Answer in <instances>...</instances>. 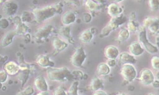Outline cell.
<instances>
[{"instance_id": "1", "label": "cell", "mask_w": 159, "mask_h": 95, "mask_svg": "<svg viewBox=\"0 0 159 95\" xmlns=\"http://www.w3.org/2000/svg\"><path fill=\"white\" fill-rule=\"evenodd\" d=\"M62 6L60 4L50 5L33 9V13L35 21L38 23H42L44 21L54 17L57 14L62 13Z\"/></svg>"}, {"instance_id": "2", "label": "cell", "mask_w": 159, "mask_h": 95, "mask_svg": "<svg viewBox=\"0 0 159 95\" xmlns=\"http://www.w3.org/2000/svg\"><path fill=\"white\" fill-rule=\"evenodd\" d=\"M47 74L49 80L58 83L68 82L74 78L73 73L66 67L48 68Z\"/></svg>"}, {"instance_id": "3", "label": "cell", "mask_w": 159, "mask_h": 95, "mask_svg": "<svg viewBox=\"0 0 159 95\" xmlns=\"http://www.w3.org/2000/svg\"><path fill=\"white\" fill-rule=\"evenodd\" d=\"M137 32L139 42L141 44L145 50H147L150 54H155L158 53V47L152 44L148 38L147 31L145 27L143 25L139 26Z\"/></svg>"}, {"instance_id": "4", "label": "cell", "mask_w": 159, "mask_h": 95, "mask_svg": "<svg viewBox=\"0 0 159 95\" xmlns=\"http://www.w3.org/2000/svg\"><path fill=\"white\" fill-rule=\"evenodd\" d=\"M126 20L127 19L124 15H122L118 17L111 18V19L107 24V25L104 28H102L101 32V35L102 37L108 36L113 31H115L120 28L122 24H124L126 22Z\"/></svg>"}, {"instance_id": "5", "label": "cell", "mask_w": 159, "mask_h": 95, "mask_svg": "<svg viewBox=\"0 0 159 95\" xmlns=\"http://www.w3.org/2000/svg\"><path fill=\"white\" fill-rule=\"evenodd\" d=\"M120 74L125 81L128 83H132L136 79L138 72L134 65L125 64L121 67Z\"/></svg>"}, {"instance_id": "6", "label": "cell", "mask_w": 159, "mask_h": 95, "mask_svg": "<svg viewBox=\"0 0 159 95\" xmlns=\"http://www.w3.org/2000/svg\"><path fill=\"white\" fill-rule=\"evenodd\" d=\"M87 58V55L83 46L76 48L71 57V64L76 67H82Z\"/></svg>"}, {"instance_id": "7", "label": "cell", "mask_w": 159, "mask_h": 95, "mask_svg": "<svg viewBox=\"0 0 159 95\" xmlns=\"http://www.w3.org/2000/svg\"><path fill=\"white\" fill-rule=\"evenodd\" d=\"M55 31L54 26L48 24L39 28L34 33V37L38 41H43L48 38L50 35Z\"/></svg>"}, {"instance_id": "8", "label": "cell", "mask_w": 159, "mask_h": 95, "mask_svg": "<svg viewBox=\"0 0 159 95\" xmlns=\"http://www.w3.org/2000/svg\"><path fill=\"white\" fill-rule=\"evenodd\" d=\"M139 80L140 83L144 86L152 85L155 80V76L153 72L150 69L145 68L141 71L139 73Z\"/></svg>"}, {"instance_id": "9", "label": "cell", "mask_w": 159, "mask_h": 95, "mask_svg": "<svg viewBox=\"0 0 159 95\" xmlns=\"http://www.w3.org/2000/svg\"><path fill=\"white\" fill-rule=\"evenodd\" d=\"M19 8L17 3L14 1H7L3 5L2 11L4 14L8 17L14 16Z\"/></svg>"}, {"instance_id": "10", "label": "cell", "mask_w": 159, "mask_h": 95, "mask_svg": "<svg viewBox=\"0 0 159 95\" xmlns=\"http://www.w3.org/2000/svg\"><path fill=\"white\" fill-rule=\"evenodd\" d=\"M124 9L118 3L115 2L110 3L107 8L108 14L111 18H116L123 15Z\"/></svg>"}, {"instance_id": "11", "label": "cell", "mask_w": 159, "mask_h": 95, "mask_svg": "<svg viewBox=\"0 0 159 95\" xmlns=\"http://www.w3.org/2000/svg\"><path fill=\"white\" fill-rule=\"evenodd\" d=\"M34 86L39 92L48 91V84L46 78L44 76H38L35 77L34 80Z\"/></svg>"}, {"instance_id": "12", "label": "cell", "mask_w": 159, "mask_h": 95, "mask_svg": "<svg viewBox=\"0 0 159 95\" xmlns=\"http://www.w3.org/2000/svg\"><path fill=\"white\" fill-rule=\"evenodd\" d=\"M3 69L7 72L8 76H14L17 75L20 71V65L15 62L10 61L7 62L3 67Z\"/></svg>"}, {"instance_id": "13", "label": "cell", "mask_w": 159, "mask_h": 95, "mask_svg": "<svg viewBox=\"0 0 159 95\" xmlns=\"http://www.w3.org/2000/svg\"><path fill=\"white\" fill-rule=\"evenodd\" d=\"M104 54L108 60H116L120 55V51L116 46L109 45L105 48Z\"/></svg>"}, {"instance_id": "14", "label": "cell", "mask_w": 159, "mask_h": 95, "mask_svg": "<svg viewBox=\"0 0 159 95\" xmlns=\"http://www.w3.org/2000/svg\"><path fill=\"white\" fill-rule=\"evenodd\" d=\"M129 53L134 57H139L144 53L145 50L139 41L132 42L129 46Z\"/></svg>"}, {"instance_id": "15", "label": "cell", "mask_w": 159, "mask_h": 95, "mask_svg": "<svg viewBox=\"0 0 159 95\" xmlns=\"http://www.w3.org/2000/svg\"><path fill=\"white\" fill-rule=\"evenodd\" d=\"M14 22L16 25V28L15 30L16 31L18 36H24L27 34L29 28L26 24L22 22L20 17H15L14 18Z\"/></svg>"}, {"instance_id": "16", "label": "cell", "mask_w": 159, "mask_h": 95, "mask_svg": "<svg viewBox=\"0 0 159 95\" xmlns=\"http://www.w3.org/2000/svg\"><path fill=\"white\" fill-rule=\"evenodd\" d=\"M118 60L122 65L131 64L134 65L136 63V58L129 52H122L118 57Z\"/></svg>"}, {"instance_id": "17", "label": "cell", "mask_w": 159, "mask_h": 95, "mask_svg": "<svg viewBox=\"0 0 159 95\" xmlns=\"http://www.w3.org/2000/svg\"><path fill=\"white\" fill-rule=\"evenodd\" d=\"M36 62L37 64L42 68L54 67V63L52 62L48 56L45 55H39L37 57Z\"/></svg>"}, {"instance_id": "18", "label": "cell", "mask_w": 159, "mask_h": 95, "mask_svg": "<svg viewBox=\"0 0 159 95\" xmlns=\"http://www.w3.org/2000/svg\"><path fill=\"white\" fill-rule=\"evenodd\" d=\"M17 36H18V34L15 29L8 31L2 39L1 46L3 48H6L10 46L14 41V37Z\"/></svg>"}, {"instance_id": "19", "label": "cell", "mask_w": 159, "mask_h": 95, "mask_svg": "<svg viewBox=\"0 0 159 95\" xmlns=\"http://www.w3.org/2000/svg\"><path fill=\"white\" fill-rule=\"evenodd\" d=\"M76 19L75 13L72 11H68L64 13L61 17V22L64 26H70L73 24Z\"/></svg>"}, {"instance_id": "20", "label": "cell", "mask_w": 159, "mask_h": 95, "mask_svg": "<svg viewBox=\"0 0 159 95\" xmlns=\"http://www.w3.org/2000/svg\"><path fill=\"white\" fill-rule=\"evenodd\" d=\"M52 44L53 47H54L57 53L64 51L66 48L68 46V43L66 42L65 41L57 37H55L53 38Z\"/></svg>"}, {"instance_id": "21", "label": "cell", "mask_w": 159, "mask_h": 95, "mask_svg": "<svg viewBox=\"0 0 159 95\" xmlns=\"http://www.w3.org/2000/svg\"><path fill=\"white\" fill-rule=\"evenodd\" d=\"M89 87L90 90L94 92L102 89L104 88V82L102 79L98 77L92 79Z\"/></svg>"}, {"instance_id": "22", "label": "cell", "mask_w": 159, "mask_h": 95, "mask_svg": "<svg viewBox=\"0 0 159 95\" xmlns=\"http://www.w3.org/2000/svg\"><path fill=\"white\" fill-rule=\"evenodd\" d=\"M93 33L89 29H86L82 31L79 36V39L84 43H89L93 39Z\"/></svg>"}, {"instance_id": "23", "label": "cell", "mask_w": 159, "mask_h": 95, "mask_svg": "<svg viewBox=\"0 0 159 95\" xmlns=\"http://www.w3.org/2000/svg\"><path fill=\"white\" fill-rule=\"evenodd\" d=\"M111 72V68L107 63L101 62L97 67V73L99 76H107Z\"/></svg>"}, {"instance_id": "24", "label": "cell", "mask_w": 159, "mask_h": 95, "mask_svg": "<svg viewBox=\"0 0 159 95\" xmlns=\"http://www.w3.org/2000/svg\"><path fill=\"white\" fill-rule=\"evenodd\" d=\"M130 32L127 28H122L118 32L116 39L118 42L122 43L126 41L130 37Z\"/></svg>"}, {"instance_id": "25", "label": "cell", "mask_w": 159, "mask_h": 95, "mask_svg": "<svg viewBox=\"0 0 159 95\" xmlns=\"http://www.w3.org/2000/svg\"><path fill=\"white\" fill-rule=\"evenodd\" d=\"M148 29L152 34H156L159 31V17H152Z\"/></svg>"}, {"instance_id": "26", "label": "cell", "mask_w": 159, "mask_h": 95, "mask_svg": "<svg viewBox=\"0 0 159 95\" xmlns=\"http://www.w3.org/2000/svg\"><path fill=\"white\" fill-rule=\"evenodd\" d=\"M20 19L22 22L24 24L30 23L33 20H35L33 13L29 11H24L22 13V15L20 16Z\"/></svg>"}, {"instance_id": "27", "label": "cell", "mask_w": 159, "mask_h": 95, "mask_svg": "<svg viewBox=\"0 0 159 95\" xmlns=\"http://www.w3.org/2000/svg\"><path fill=\"white\" fill-rule=\"evenodd\" d=\"M85 5L87 8L92 11L99 10L101 8L99 3H98L96 1H92V0H88V1H86Z\"/></svg>"}, {"instance_id": "28", "label": "cell", "mask_w": 159, "mask_h": 95, "mask_svg": "<svg viewBox=\"0 0 159 95\" xmlns=\"http://www.w3.org/2000/svg\"><path fill=\"white\" fill-rule=\"evenodd\" d=\"M70 32H71V29H70V26H64L59 29V33L61 36H62L66 38H68L69 41L70 42V40L72 39V38L71 37Z\"/></svg>"}, {"instance_id": "29", "label": "cell", "mask_w": 159, "mask_h": 95, "mask_svg": "<svg viewBox=\"0 0 159 95\" xmlns=\"http://www.w3.org/2000/svg\"><path fill=\"white\" fill-rule=\"evenodd\" d=\"M78 86H79V82L78 80H75L74 82H73L68 89V95H79L78 93Z\"/></svg>"}, {"instance_id": "30", "label": "cell", "mask_w": 159, "mask_h": 95, "mask_svg": "<svg viewBox=\"0 0 159 95\" xmlns=\"http://www.w3.org/2000/svg\"><path fill=\"white\" fill-rule=\"evenodd\" d=\"M127 29L130 32H136L138 30L139 28V25L136 24V23L134 21H129L127 25Z\"/></svg>"}, {"instance_id": "31", "label": "cell", "mask_w": 159, "mask_h": 95, "mask_svg": "<svg viewBox=\"0 0 159 95\" xmlns=\"http://www.w3.org/2000/svg\"><path fill=\"white\" fill-rule=\"evenodd\" d=\"M151 65L153 69L159 71V56L155 55L152 58Z\"/></svg>"}, {"instance_id": "32", "label": "cell", "mask_w": 159, "mask_h": 95, "mask_svg": "<svg viewBox=\"0 0 159 95\" xmlns=\"http://www.w3.org/2000/svg\"><path fill=\"white\" fill-rule=\"evenodd\" d=\"M34 93V89L33 86H30L25 88L23 91L19 92L17 95H33Z\"/></svg>"}, {"instance_id": "33", "label": "cell", "mask_w": 159, "mask_h": 95, "mask_svg": "<svg viewBox=\"0 0 159 95\" xmlns=\"http://www.w3.org/2000/svg\"><path fill=\"white\" fill-rule=\"evenodd\" d=\"M148 5L152 11H157L159 10L158 0H150V1H148Z\"/></svg>"}, {"instance_id": "34", "label": "cell", "mask_w": 159, "mask_h": 95, "mask_svg": "<svg viewBox=\"0 0 159 95\" xmlns=\"http://www.w3.org/2000/svg\"><path fill=\"white\" fill-rule=\"evenodd\" d=\"M53 95H68V94L62 87L59 86L54 89Z\"/></svg>"}, {"instance_id": "35", "label": "cell", "mask_w": 159, "mask_h": 95, "mask_svg": "<svg viewBox=\"0 0 159 95\" xmlns=\"http://www.w3.org/2000/svg\"><path fill=\"white\" fill-rule=\"evenodd\" d=\"M8 74L4 69L0 71V83H1V84L6 83V81L8 79Z\"/></svg>"}, {"instance_id": "36", "label": "cell", "mask_w": 159, "mask_h": 95, "mask_svg": "<svg viewBox=\"0 0 159 95\" xmlns=\"http://www.w3.org/2000/svg\"><path fill=\"white\" fill-rule=\"evenodd\" d=\"M10 25V22L7 19L3 18L0 20V28L2 29H6Z\"/></svg>"}, {"instance_id": "37", "label": "cell", "mask_w": 159, "mask_h": 95, "mask_svg": "<svg viewBox=\"0 0 159 95\" xmlns=\"http://www.w3.org/2000/svg\"><path fill=\"white\" fill-rule=\"evenodd\" d=\"M83 20L85 23H89L92 20V16L89 13H84L83 15Z\"/></svg>"}, {"instance_id": "38", "label": "cell", "mask_w": 159, "mask_h": 95, "mask_svg": "<svg viewBox=\"0 0 159 95\" xmlns=\"http://www.w3.org/2000/svg\"><path fill=\"white\" fill-rule=\"evenodd\" d=\"M107 63V65L110 67V68H113L116 66V60H108L106 62Z\"/></svg>"}, {"instance_id": "39", "label": "cell", "mask_w": 159, "mask_h": 95, "mask_svg": "<svg viewBox=\"0 0 159 95\" xmlns=\"http://www.w3.org/2000/svg\"><path fill=\"white\" fill-rule=\"evenodd\" d=\"M92 95H108V94L106 91H104V90L101 89V90H99V91L94 92V93Z\"/></svg>"}, {"instance_id": "40", "label": "cell", "mask_w": 159, "mask_h": 95, "mask_svg": "<svg viewBox=\"0 0 159 95\" xmlns=\"http://www.w3.org/2000/svg\"><path fill=\"white\" fill-rule=\"evenodd\" d=\"M136 18L135 12H131L129 15V21H134Z\"/></svg>"}, {"instance_id": "41", "label": "cell", "mask_w": 159, "mask_h": 95, "mask_svg": "<svg viewBox=\"0 0 159 95\" xmlns=\"http://www.w3.org/2000/svg\"><path fill=\"white\" fill-rule=\"evenodd\" d=\"M152 86L153 88H159V79H156V80L155 79L153 83H152Z\"/></svg>"}, {"instance_id": "42", "label": "cell", "mask_w": 159, "mask_h": 95, "mask_svg": "<svg viewBox=\"0 0 159 95\" xmlns=\"http://www.w3.org/2000/svg\"><path fill=\"white\" fill-rule=\"evenodd\" d=\"M36 95H51L50 92L48 91H43V92H39L38 93H37Z\"/></svg>"}, {"instance_id": "43", "label": "cell", "mask_w": 159, "mask_h": 95, "mask_svg": "<svg viewBox=\"0 0 159 95\" xmlns=\"http://www.w3.org/2000/svg\"><path fill=\"white\" fill-rule=\"evenodd\" d=\"M116 95H128V94L124 92H120V93H118Z\"/></svg>"}, {"instance_id": "44", "label": "cell", "mask_w": 159, "mask_h": 95, "mask_svg": "<svg viewBox=\"0 0 159 95\" xmlns=\"http://www.w3.org/2000/svg\"><path fill=\"white\" fill-rule=\"evenodd\" d=\"M147 95H156V94H154V93H150L148 94Z\"/></svg>"}]
</instances>
